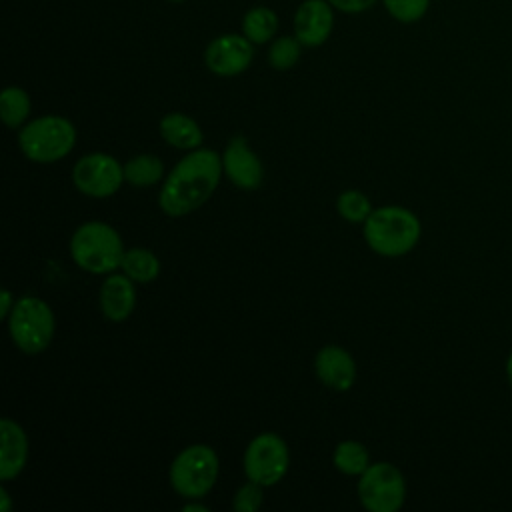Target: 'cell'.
<instances>
[{
    "instance_id": "obj_1",
    "label": "cell",
    "mask_w": 512,
    "mask_h": 512,
    "mask_svg": "<svg viewBox=\"0 0 512 512\" xmlns=\"http://www.w3.org/2000/svg\"><path fill=\"white\" fill-rule=\"evenodd\" d=\"M222 156L208 148L186 154L164 178L158 202L168 216H186L200 208L222 176Z\"/></svg>"
},
{
    "instance_id": "obj_2",
    "label": "cell",
    "mask_w": 512,
    "mask_h": 512,
    "mask_svg": "<svg viewBox=\"0 0 512 512\" xmlns=\"http://www.w3.org/2000/svg\"><path fill=\"white\" fill-rule=\"evenodd\" d=\"M420 220L402 206H382L364 220V240L380 256H402L420 240Z\"/></svg>"
},
{
    "instance_id": "obj_3",
    "label": "cell",
    "mask_w": 512,
    "mask_h": 512,
    "mask_svg": "<svg viewBox=\"0 0 512 512\" xmlns=\"http://www.w3.org/2000/svg\"><path fill=\"white\" fill-rule=\"evenodd\" d=\"M120 234L106 222H86L72 234V260L90 274H108L120 268L124 258Z\"/></svg>"
},
{
    "instance_id": "obj_4",
    "label": "cell",
    "mask_w": 512,
    "mask_h": 512,
    "mask_svg": "<svg viewBox=\"0 0 512 512\" xmlns=\"http://www.w3.org/2000/svg\"><path fill=\"white\" fill-rule=\"evenodd\" d=\"M20 150L24 156L38 164L58 162L76 144V128L64 116H40L20 130Z\"/></svg>"
},
{
    "instance_id": "obj_5",
    "label": "cell",
    "mask_w": 512,
    "mask_h": 512,
    "mask_svg": "<svg viewBox=\"0 0 512 512\" xmlns=\"http://www.w3.org/2000/svg\"><path fill=\"white\" fill-rule=\"evenodd\" d=\"M54 314L50 306L36 296H22L14 302L8 316L12 342L24 354H40L54 336Z\"/></svg>"
},
{
    "instance_id": "obj_6",
    "label": "cell",
    "mask_w": 512,
    "mask_h": 512,
    "mask_svg": "<svg viewBox=\"0 0 512 512\" xmlns=\"http://www.w3.org/2000/svg\"><path fill=\"white\" fill-rule=\"evenodd\" d=\"M218 478V456L206 444L184 448L170 466L172 488L188 500L202 498L210 492Z\"/></svg>"
},
{
    "instance_id": "obj_7",
    "label": "cell",
    "mask_w": 512,
    "mask_h": 512,
    "mask_svg": "<svg viewBox=\"0 0 512 512\" xmlns=\"http://www.w3.org/2000/svg\"><path fill=\"white\" fill-rule=\"evenodd\" d=\"M358 496L370 512H396L406 498L404 476L390 462L370 464L360 474Z\"/></svg>"
},
{
    "instance_id": "obj_8",
    "label": "cell",
    "mask_w": 512,
    "mask_h": 512,
    "mask_svg": "<svg viewBox=\"0 0 512 512\" xmlns=\"http://www.w3.org/2000/svg\"><path fill=\"white\" fill-rule=\"evenodd\" d=\"M290 454L286 442L274 434H258L244 452V474L248 480L260 486H272L284 478L288 472Z\"/></svg>"
},
{
    "instance_id": "obj_9",
    "label": "cell",
    "mask_w": 512,
    "mask_h": 512,
    "mask_svg": "<svg viewBox=\"0 0 512 512\" xmlns=\"http://www.w3.org/2000/svg\"><path fill=\"white\" fill-rule=\"evenodd\" d=\"M74 186L90 198H108L124 182V166L104 152L82 156L72 168Z\"/></svg>"
},
{
    "instance_id": "obj_10",
    "label": "cell",
    "mask_w": 512,
    "mask_h": 512,
    "mask_svg": "<svg viewBox=\"0 0 512 512\" xmlns=\"http://www.w3.org/2000/svg\"><path fill=\"white\" fill-rule=\"evenodd\" d=\"M254 56V46L246 36L222 34L204 52V62L216 76H236L244 72Z\"/></svg>"
},
{
    "instance_id": "obj_11",
    "label": "cell",
    "mask_w": 512,
    "mask_h": 512,
    "mask_svg": "<svg viewBox=\"0 0 512 512\" xmlns=\"http://www.w3.org/2000/svg\"><path fill=\"white\" fill-rule=\"evenodd\" d=\"M224 174L232 184L244 190H254L262 184L264 168L260 158L250 150L242 136H234L222 154Z\"/></svg>"
},
{
    "instance_id": "obj_12",
    "label": "cell",
    "mask_w": 512,
    "mask_h": 512,
    "mask_svg": "<svg viewBox=\"0 0 512 512\" xmlns=\"http://www.w3.org/2000/svg\"><path fill=\"white\" fill-rule=\"evenodd\" d=\"M328 0H304L294 14V36L302 46H320L328 40L334 24V12Z\"/></svg>"
},
{
    "instance_id": "obj_13",
    "label": "cell",
    "mask_w": 512,
    "mask_h": 512,
    "mask_svg": "<svg viewBox=\"0 0 512 512\" xmlns=\"http://www.w3.org/2000/svg\"><path fill=\"white\" fill-rule=\"evenodd\" d=\"M314 370L320 382L336 392H346L356 380L354 358L340 346H324L314 358Z\"/></svg>"
},
{
    "instance_id": "obj_14",
    "label": "cell",
    "mask_w": 512,
    "mask_h": 512,
    "mask_svg": "<svg viewBox=\"0 0 512 512\" xmlns=\"http://www.w3.org/2000/svg\"><path fill=\"white\" fill-rule=\"evenodd\" d=\"M0 436V478L6 482L24 470L28 460V438L22 426L10 418L0 420Z\"/></svg>"
},
{
    "instance_id": "obj_15",
    "label": "cell",
    "mask_w": 512,
    "mask_h": 512,
    "mask_svg": "<svg viewBox=\"0 0 512 512\" xmlns=\"http://www.w3.org/2000/svg\"><path fill=\"white\" fill-rule=\"evenodd\" d=\"M134 280L126 274H110L100 288V308L102 314L112 322L126 320L136 304Z\"/></svg>"
},
{
    "instance_id": "obj_16",
    "label": "cell",
    "mask_w": 512,
    "mask_h": 512,
    "mask_svg": "<svg viewBox=\"0 0 512 512\" xmlns=\"http://www.w3.org/2000/svg\"><path fill=\"white\" fill-rule=\"evenodd\" d=\"M160 136L170 146L182 150H196L204 140V134L196 120L180 112H170L160 120Z\"/></svg>"
},
{
    "instance_id": "obj_17",
    "label": "cell",
    "mask_w": 512,
    "mask_h": 512,
    "mask_svg": "<svg viewBox=\"0 0 512 512\" xmlns=\"http://www.w3.org/2000/svg\"><path fill=\"white\" fill-rule=\"evenodd\" d=\"M276 30H278V16L266 6L250 8L242 18V32L252 44L268 42L276 34Z\"/></svg>"
},
{
    "instance_id": "obj_18",
    "label": "cell",
    "mask_w": 512,
    "mask_h": 512,
    "mask_svg": "<svg viewBox=\"0 0 512 512\" xmlns=\"http://www.w3.org/2000/svg\"><path fill=\"white\" fill-rule=\"evenodd\" d=\"M120 268L134 282H152L160 274L158 258L146 248L126 250Z\"/></svg>"
},
{
    "instance_id": "obj_19",
    "label": "cell",
    "mask_w": 512,
    "mask_h": 512,
    "mask_svg": "<svg viewBox=\"0 0 512 512\" xmlns=\"http://www.w3.org/2000/svg\"><path fill=\"white\" fill-rule=\"evenodd\" d=\"M164 174V166L154 154H138L124 164V180L132 186H152Z\"/></svg>"
},
{
    "instance_id": "obj_20",
    "label": "cell",
    "mask_w": 512,
    "mask_h": 512,
    "mask_svg": "<svg viewBox=\"0 0 512 512\" xmlns=\"http://www.w3.org/2000/svg\"><path fill=\"white\" fill-rule=\"evenodd\" d=\"M332 462L342 474H348V476H360L370 466L366 446L356 440L340 442L334 450Z\"/></svg>"
},
{
    "instance_id": "obj_21",
    "label": "cell",
    "mask_w": 512,
    "mask_h": 512,
    "mask_svg": "<svg viewBox=\"0 0 512 512\" xmlns=\"http://www.w3.org/2000/svg\"><path fill=\"white\" fill-rule=\"evenodd\" d=\"M30 114V96L18 88L8 86L0 94V116L8 128H18Z\"/></svg>"
},
{
    "instance_id": "obj_22",
    "label": "cell",
    "mask_w": 512,
    "mask_h": 512,
    "mask_svg": "<svg viewBox=\"0 0 512 512\" xmlns=\"http://www.w3.org/2000/svg\"><path fill=\"white\" fill-rule=\"evenodd\" d=\"M336 208L344 220L354 224H364V220L372 212V204L368 196H364L358 190H344L336 200Z\"/></svg>"
},
{
    "instance_id": "obj_23",
    "label": "cell",
    "mask_w": 512,
    "mask_h": 512,
    "mask_svg": "<svg viewBox=\"0 0 512 512\" xmlns=\"http://www.w3.org/2000/svg\"><path fill=\"white\" fill-rule=\"evenodd\" d=\"M300 48H302V42L296 36L294 38L282 36V38L274 40L270 50H268L270 66L276 68V70L292 68L300 58Z\"/></svg>"
},
{
    "instance_id": "obj_24",
    "label": "cell",
    "mask_w": 512,
    "mask_h": 512,
    "mask_svg": "<svg viewBox=\"0 0 512 512\" xmlns=\"http://www.w3.org/2000/svg\"><path fill=\"white\" fill-rule=\"evenodd\" d=\"M430 0H384V6L392 18L410 24L420 20L428 10Z\"/></svg>"
},
{
    "instance_id": "obj_25",
    "label": "cell",
    "mask_w": 512,
    "mask_h": 512,
    "mask_svg": "<svg viewBox=\"0 0 512 512\" xmlns=\"http://www.w3.org/2000/svg\"><path fill=\"white\" fill-rule=\"evenodd\" d=\"M264 486L248 480L244 486L238 488V492L234 494V500H232V508L236 512H254L262 506V500H264V492H262Z\"/></svg>"
},
{
    "instance_id": "obj_26",
    "label": "cell",
    "mask_w": 512,
    "mask_h": 512,
    "mask_svg": "<svg viewBox=\"0 0 512 512\" xmlns=\"http://www.w3.org/2000/svg\"><path fill=\"white\" fill-rule=\"evenodd\" d=\"M336 10L340 12H348V14H356V12H364L368 10L376 0H328Z\"/></svg>"
},
{
    "instance_id": "obj_27",
    "label": "cell",
    "mask_w": 512,
    "mask_h": 512,
    "mask_svg": "<svg viewBox=\"0 0 512 512\" xmlns=\"http://www.w3.org/2000/svg\"><path fill=\"white\" fill-rule=\"evenodd\" d=\"M14 302L16 300H12V294H10V290H2V306H0V316L2 318H8L10 316V312H12V308H14Z\"/></svg>"
},
{
    "instance_id": "obj_28",
    "label": "cell",
    "mask_w": 512,
    "mask_h": 512,
    "mask_svg": "<svg viewBox=\"0 0 512 512\" xmlns=\"http://www.w3.org/2000/svg\"><path fill=\"white\" fill-rule=\"evenodd\" d=\"M0 500H2V512H10L12 504H10V496H8V492H6L4 486L0 488Z\"/></svg>"
},
{
    "instance_id": "obj_29",
    "label": "cell",
    "mask_w": 512,
    "mask_h": 512,
    "mask_svg": "<svg viewBox=\"0 0 512 512\" xmlns=\"http://www.w3.org/2000/svg\"><path fill=\"white\" fill-rule=\"evenodd\" d=\"M192 510H198V512H206L208 508H206L204 504H194V502H190V504H186V506H184V512H192Z\"/></svg>"
},
{
    "instance_id": "obj_30",
    "label": "cell",
    "mask_w": 512,
    "mask_h": 512,
    "mask_svg": "<svg viewBox=\"0 0 512 512\" xmlns=\"http://www.w3.org/2000/svg\"><path fill=\"white\" fill-rule=\"evenodd\" d=\"M506 376H508V382H510V386H512V352H510V356H508V360H506Z\"/></svg>"
},
{
    "instance_id": "obj_31",
    "label": "cell",
    "mask_w": 512,
    "mask_h": 512,
    "mask_svg": "<svg viewBox=\"0 0 512 512\" xmlns=\"http://www.w3.org/2000/svg\"><path fill=\"white\" fill-rule=\"evenodd\" d=\"M170 2H184V0H170Z\"/></svg>"
}]
</instances>
